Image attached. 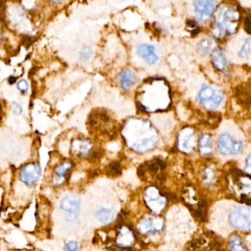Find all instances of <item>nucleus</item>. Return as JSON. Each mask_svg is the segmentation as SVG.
<instances>
[{
    "instance_id": "obj_6",
    "label": "nucleus",
    "mask_w": 251,
    "mask_h": 251,
    "mask_svg": "<svg viewBox=\"0 0 251 251\" xmlns=\"http://www.w3.org/2000/svg\"><path fill=\"white\" fill-rule=\"evenodd\" d=\"M251 209L245 207H239L232 211L230 223L236 228L249 231L251 230Z\"/></svg>"
},
{
    "instance_id": "obj_4",
    "label": "nucleus",
    "mask_w": 251,
    "mask_h": 251,
    "mask_svg": "<svg viewBox=\"0 0 251 251\" xmlns=\"http://www.w3.org/2000/svg\"><path fill=\"white\" fill-rule=\"evenodd\" d=\"M186 251H223L222 245L210 233L192 239L187 245Z\"/></svg>"
},
{
    "instance_id": "obj_24",
    "label": "nucleus",
    "mask_w": 251,
    "mask_h": 251,
    "mask_svg": "<svg viewBox=\"0 0 251 251\" xmlns=\"http://www.w3.org/2000/svg\"><path fill=\"white\" fill-rule=\"evenodd\" d=\"M92 53H93V51H92V48H89V47L85 48L84 49L80 52V59L83 60V61L89 60V58L92 57Z\"/></svg>"
},
{
    "instance_id": "obj_13",
    "label": "nucleus",
    "mask_w": 251,
    "mask_h": 251,
    "mask_svg": "<svg viewBox=\"0 0 251 251\" xmlns=\"http://www.w3.org/2000/svg\"><path fill=\"white\" fill-rule=\"evenodd\" d=\"M72 168H73V164L68 161H65L58 165L54 170L55 176L53 179V184L55 186H60L68 180Z\"/></svg>"
},
{
    "instance_id": "obj_30",
    "label": "nucleus",
    "mask_w": 251,
    "mask_h": 251,
    "mask_svg": "<svg viewBox=\"0 0 251 251\" xmlns=\"http://www.w3.org/2000/svg\"><path fill=\"white\" fill-rule=\"evenodd\" d=\"M17 77H14V76H11V77H10L9 78H8V83H9L10 84H13V83H14L17 81Z\"/></svg>"
},
{
    "instance_id": "obj_32",
    "label": "nucleus",
    "mask_w": 251,
    "mask_h": 251,
    "mask_svg": "<svg viewBox=\"0 0 251 251\" xmlns=\"http://www.w3.org/2000/svg\"><path fill=\"white\" fill-rule=\"evenodd\" d=\"M2 2H0V9L2 8ZM0 17H1V13H0Z\"/></svg>"
},
{
    "instance_id": "obj_31",
    "label": "nucleus",
    "mask_w": 251,
    "mask_h": 251,
    "mask_svg": "<svg viewBox=\"0 0 251 251\" xmlns=\"http://www.w3.org/2000/svg\"><path fill=\"white\" fill-rule=\"evenodd\" d=\"M2 39V30H1V25H0V41Z\"/></svg>"
},
{
    "instance_id": "obj_9",
    "label": "nucleus",
    "mask_w": 251,
    "mask_h": 251,
    "mask_svg": "<svg viewBox=\"0 0 251 251\" xmlns=\"http://www.w3.org/2000/svg\"><path fill=\"white\" fill-rule=\"evenodd\" d=\"M42 176V168L38 163H30L20 170V178L27 186H33Z\"/></svg>"
},
{
    "instance_id": "obj_8",
    "label": "nucleus",
    "mask_w": 251,
    "mask_h": 251,
    "mask_svg": "<svg viewBox=\"0 0 251 251\" xmlns=\"http://www.w3.org/2000/svg\"><path fill=\"white\" fill-rule=\"evenodd\" d=\"M60 208L65 213L66 219L73 222L77 220L80 209V200L76 195H66L60 202Z\"/></svg>"
},
{
    "instance_id": "obj_15",
    "label": "nucleus",
    "mask_w": 251,
    "mask_h": 251,
    "mask_svg": "<svg viewBox=\"0 0 251 251\" xmlns=\"http://www.w3.org/2000/svg\"><path fill=\"white\" fill-rule=\"evenodd\" d=\"M155 48L152 45L141 44L138 46L137 53L149 64H154L158 61V57L155 53Z\"/></svg>"
},
{
    "instance_id": "obj_10",
    "label": "nucleus",
    "mask_w": 251,
    "mask_h": 251,
    "mask_svg": "<svg viewBox=\"0 0 251 251\" xmlns=\"http://www.w3.org/2000/svg\"><path fill=\"white\" fill-rule=\"evenodd\" d=\"M71 152L73 155L79 158L95 156V152L93 151V144L87 139H77L71 144Z\"/></svg>"
},
{
    "instance_id": "obj_2",
    "label": "nucleus",
    "mask_w": 251,
    "mask_h": 251,
    "mask_svg": "<svg viewBox=\"0 0 251 251\" xmlns=\"http://www.w3.org/2000/svg\"><path fill=\"white\" fill-rule=\"evenodd\" d=\"M239 11L231 5H223L217 8L214 14L213 34L219 39H223L237 31L239 25Z\"/></svg>"
},
{
    "instance_id": "obj_7",
    "label": "nucleus",
    "mask_w": 251,
    "mask_h": 251,
    "mask_svg": "<svg viewBox=\"0 0 251 251\" xmlns=\"http://www.w3.org/2000/svg\"><path fill=\"white\" fill-rule=\"evenodd\" d=\"M218 151L223 155H236L242 151L243 143L241 141L233 140L230 134L223 133L217 142Z\"/></svg>"
},
{
    "instance_id": "obj_5",
    "label": "nucleus",
    "mask_w": 251,
    "mask_h": 251,
    "mask_svg": "<svg viewBox=\"0 0 251 251\" xmlns=\"http://www.w3.org/2000/svg\"><path fill=\"white\" fill-rule=\"evenodd\" d=\"M89 125L95 130H100L104 134L111 136L114 133V126L108 114L104 111L92 113L89 117Z\"/></svg>"
},
{
    "instance_id": "obj_22",
    "label": "nucleus",
    "mask_w": 251,
    "mask_h": 251,
    "mask_svg": "<svg viewBox=\"0 0 251 251\" xmlns=\"http://www.w3.org/2000/svg\"><path fill=\"white\" fill-rule=\"evenodd\" d=\"M251 38H248L239 50V55L240 58H245L249 56L251 53Z\"/></svg>"
},
{
    "instance_id": "obj_11",
    "label": "nucleus",
    "mask_w": 251,
    "mask_h": 251,
    "mask_svg": "<svg viewBox=\"0 0 251 251\" xmlns=\"http://www.w3.org/2000/svg\"><path fill=\"white\" fill-rule=\"evenodd\" d=\"M216 2L210 0H199L194 2L197 18L199 22H206L209 20L215 9Z\"/></svg>"
},
{
    "instance_id": "obj_18",
    "label": "nucleus",
    "mask_w": 251,
    "mask_h": 251,
    "mask_svg": "<svg viewBox=\"0 0 251 251\" xmlns=\"http://www.w3.org/2000/svg\"><path fill=\"white\" fill-rule=\"evenodd\" d=\"M198 149L201 155L206 156L212 152V140L209 135H202L198 141Z\"/></svg>"
},
{
    "instance_id": "obj_1",
    "label": "nucleus",
    "mask_w": 251,
    "mask_h": 251,
    "mask_svg": "<svg viewBox=\"0 0 251 251\" xmlns=\"http://www.w3.org/2000/svg\"><path fill=\"white\" fill-rule=\"evenodd\" d=\"M125 128L133 131L134 137L127 141V144L136 152H147L152 149L158 142V134L148 122L134 119L128 122Z\"/></svg>"
},
{
    "instance_id": "obj_19",
    "label": "nucleus",
    "mask_w": 251,
    "mask_h": 251,
    "mask_svg": "<svg viewBox=\"0 0 251 251\" xmlns=\"http://www.w3.org/2000/svg\"><path fill=\"white\" fill-rule=\"evenodd\" d=\"M97 218L100 223L107 224L114 218V212L110 208H102L96 212Z\"/></svg>"
},
{
    "instance_id": "obj_21",
    "label": "nucleus",
    "mask_w": 251,
    "mask_h": 251,
    "mask_svg": "<svg viewBox=\"0 0 251 251\" xmlns=\"http://www.w3.org/2000/svg\"><path fill=\"white\" fill-rule=\"evenodd\" d=\"M229 246L232 251H248L241 238L237 236H232L230 237Z\"/></svg>"
},
{
    "instance_id": "obj_17",
    "label": "nucleus",
    "mask_w": 251,
    "mask_h": 251,
    "mask_svg": "<svg viewBox=\"0 0 251 251\" xmlns=\"http://www.w3.org/2000/svg\"><path fill=\"white\" fill-rule=\"evenodd\" d=\"M158 220L155 217H148L142 220L138 225V229L142 233H148L159 230L160 227L155 226V221Z\"/></svg>"
},
{
    "instance_id": "obj_26",
    "label": "nucleus",
    "mask_w": 251,
    "mask_h": 251,
    "mask_svg": "<svg viewBox=\"0 0 251 251\" xmlns=\"http://www.w3.org/2000/svg\"><path fill=\"white\" fill-rule=\"evenodd\" d=\"M65 251H78L79 245L75 241H70L64 247Z\"/></svg>"
},
{
    "instance_id": "obj_16",
    "label": "nucleus",
    "mask_w": 251,
    "mask_h": 251,
    "mask_svg": "<svg viewBox=\"0 0 251 251\" xmlns=\"http://www.w3.org/2000/svg\"><path fill=\"white\" fill-rule=\"evenodd\" d=\"M119 80H120L122 88L125 91H128L132 86L136 84L137 78H136V75L133 71L130 70H126L121 73Z\"/></svg>"
},
{
    "instance_id": "obj_12",
    "label": "nucleus",
    "mask_w": 251,
    "mask_h": 251,
    "mask_svg": "<svg viewBox=\"0 0 251 251\" xmlns=\"http://www.w3.org/2000/svg\"><path fill=\"white\" fill-rule=\"evenodd\" d=\"M195 140V130L189 127L183 128L177 137V148L182 152H190L193 149Z\"/></svg>"
},
{
    "instance_id": "obj_23",
    "label": "nucleus",
    "mask_w": 251,
    "mask_h": 251,
    "mask_svg": "<svg viewBox=\"0 0 251 251\" xmlns=\"http://www.w3.org/2000/svg\"><path fill=\"white\" fill-rule=\"evenodd\" d=\"M108 173L111 176H120L121 174V167L118 162H114L110 164L108 168Z\"/></svg>"
},
{
    "instance_id": "obj_29",
    "label": "nucleus",
    "mask_w": 251,
    "mask_h": 251,
    "mask_svg": "<svg viewBox=\"0 0 251 251\" xmlns=\"http://www.w3.org/2000/svg\"><path fill=\"white\" fill-rule=\"evenodd\" d=\"M246 168L248 170H251V155H248L246 161Z\"/></svg>"
},
{
    "instance_id": "obj_3",
    "label": "nucleus",
    "mask_w": 251,
    "mask_h": 251,
    "mask_svg": "<svg viewBox=\"0 0 251 251\" xmlns=\"http://www.w3.org/2000/svg\"><path fill=\"white\" fill-rule=\"evenodd\" d=\"M223 98L221 92L207 85L202 86L197 97L201 105L208 110L216 109L221 103Z\"/></svg>"
},
{
    "instance_id": "obj_28",
    "label": "nucleus",
    "mask_w": 251,
    "mask_h": 251,
    "mask_svg": "<svg viewBox=\"0 0 251 251\" xmlns=\"http://www.w3.org/2000/svg\"><path fill=\"white\" fill-rule=\"evenodd\" d=\"M245 30L248 32V33H251V20L250 17H246L245 23Z\"/></svg>"
},
{
    "instance_id": "obj_27",
    "label": "nucleus",
    "mask_w": 251,
    "mask_h": 251,
    "mask_svg": "<svg viewBox=\"0 0 251 251\" xmlns=\"http://www.w3.org/2000/svg\"><path fill=\"white\" fill-rule=\"evenodd\" d=\"M11 110L14 111V114H21L23 112V108H22L20 104L17 103L16 102H13L11 103Z\"/></svg>"
},
{
    "instance_id": "obj_25",
    "label": "nucleus",
    "mask_w": 251,
    "mask_h": 251,
    "mask_svg": "<svg viewBox=\"0 0 251 251\" xmlns=\"http://www.w3.org/2000/svg\"><path fill=\"white\" fill-rule=\"evenodd\" d=\"M17 88H18L19 90H20L22 93L25 95V94H27V92H28V83H27L25 80H24V79L20 80V81L18 82V83H17Z\"/></svg>"
},
{
    "instance_id": "obj_14",
    "label": "nucleus",
    "mask_w": 251,
    "mask_h": 251,
    "mask_svg": "<svg viewBox=\"0 0 251 251\" xmlns=\"http://www.w3.org/2000/svg\"><path fill=\"white\" fill-rule=\"evenodd\" d=\"M211 62L214 68L225 73L227 70L228 61L223 50L216 48L211 53Z\"/></svg>"
},
{
    "instance_id": "obj_20",
    "label": "nucleus",
    "mask_w": 251,
    "mask_h": 251,
    "mask_svg": "<svg viewBox=\"0 0 251 251\" xmlns=\"http://www.w3.org/2000/svg\"><path fill=\"white\" fill-rule=\"evenodd\" d=\"M214 42L212 39L207 38L201 41L198 45V51L201 55H207L211 53L216 48H214Z\"/></svg>"
}]
</instances>
